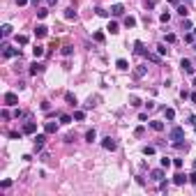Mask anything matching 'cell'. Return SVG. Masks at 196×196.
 Masks as SVG:
<instances>
[{
    "instance_id": "obj_1",
    "label": "cell",
    "mask_w": 196,
    "mask_h": 196,
    "mask_svg": "<svg viewBox=\"0 0 196 196\" xmlns=\"http://www.w3.org/2000/svg\"><path fill=\"white\" fill-rule=\"evenodd\" d=\"M169 139L173 141V143H176V141H182V139H185V129H182V127H173V129H171V134H169Z\"/></svg>"
},
{
    "instance_id": "obj_2",
    "label": "cell",
    "mask_w": 196,
    "mask_h": 196,
    "mask_svg": "<svg viewBox=\"0 0 196 196\" xmlns=\"http://www.w3.org/2000/svg\"><path fill=\"white\" fill-rule=\"evenodd\" d=\"M2 102H5V106H16V104H19V95L16 93H5Z\"/></svg>"
},
{
    "instance_id": "obj_3",
    "label": "cell",
    "mask_w": 196,
    "mask_h": 196,
    "mask_svg": "<svg viewBox=\"0 0 196 196\" xmlns=\"http://www.w3.org/2000/svg\"><path fill=\"white\" fill-rule=\"evenodd\" d=\"M2 56H5V58H21V51H19V49L7 46V44H2Z\"/></svg>"
},
{
    "instance_id": "obj_4",
    "label": "cell",
    "mask_w": 196,
    "mask_h": 196,
    "mask_svg": "<svg viewBox=\"0 0 196 196\" xmlns=\"http://www.w3.org/2000/svg\"><path fill=\"white\" fill-rule=\"evenodd\" d=\"M102 148H104V150H111V152H113V150L118 148V143H115V139L106 136V139H102Z\"/></svg>"
},
{
    "instance_id": "obj_5",
    "label": "cell",
    "mask_w": 196,
    "mask_h": 196,
    "mask_svg": "<svg viewBox=\"0 0 196 196\" xmlns=\"http://www.w3.org/2000/svg\"><path fill=\"white\" fill-rule=\"evenodd\" d=\"M180 67H182V72L189 74V76L194 74V65H191V60H187V58H182V60H180Z\"/></svg>"
},
{
    "instance_id": "obj_6",
    "label": "cell",
    "mask_w": 196,
    "mask_h": 196,
    "mask_svg": "<svg viewBox=\"0 0 196 196\" xmlns=\"http://www.w3.org/2000/svg\"><path fill=\"white\" fill-rule=\"evenodd\" d=\"M28 72H30L32 76H37V74H42V72H44V65L35 60V62H32V65H30V69H28Z\"/></svg>"
},
{
    "instance_id": "obj_7",
    "label": "cell",
    "mask_w": 196,
    "mask_h": 196,
    "mask_svg": "<svg viewBox=\"0 0 196 196\" xmlns=\"http://www.w3.org/2000/svg\"><path fill=\"white\" fill-rule=\"evenodd\" d=\"M44 141H46V132H44V134H37V136H35V150H37V152L44 148Z\"/></svg>"
},
{
    "instance_id": "obj_8",
    "label": "cell",
    "mask_w": 196,
    "mask_h": 196,
    "mask_svg": "<svg viewBox=\"0 0 196 196\" xmlns=\"http://www.w3.org/2000/svg\"><path fill=\"white\" fill-rule=\"evenodd\" d=\"M150 178H152V180H164V166H162V169H152L150 171Z\"/></svg>"
},
{
    "instance_id": "obj_9",
    "label": "cell",
    "mask_w": 196,
    "mask_h": 196,
    "mask_svg": "<svg viewBox=\"0 0 196 196\" xmlns=\"http://www.w3.org/2000/svg\"><path fill=\"white\" fill-rule=\"evenodd\" d=\"M49 35V28L46 26H37L35 28V37H37V39H42V37H46Z\"/></svg>"
},
{
    "instance_id": "obj_10",
    "label": "cell",
    "mask_w": 196,
    "mask_h": 196,
    "mask_svg": "<svg viewBox=\"0 0 196 196\" xmlns=\"http://www.w3.org/2000/svg\"><path fill=\"white\" fill-rule=\"evenodd\" d=\"M115 67H118L120 72H127V69H129V62L125 60V58H118V60H115Z\"/></svg>"
},
{
    "instance_id": "obj_11",
    "label": "cell",
    "mask_w": 196,
    "mask_h": 196,
    "mask_svg": "<svg viewBox=\"0 0 196 196\" xmlns=\"http://www.w3.org/2000/svg\"><path fill=\"white\" fill-rule=\"evenodd\" d=\"M44 132H46V134H56L58 132V122H44Z\"/></svg>"
},
{
    "instance_id": "obj_12",
    "label": "cell",
    "mask_w": 196,
    "mask_h": 196,
    "mask_svg": "<svg viewBox=\"0 0 196 196\" xmlns=\"http://www.w3.org/2000/svg\"><path fill=\"white\" fill-rule=\"evenodd\" d=\"M187 180H189V176H185V173H176V176H173V182H176V185H185Z\"/></svg>"
},
{
    "instance_id": "obj_13",
    "label": "cell",
    "mask_w": 196,
    "mask_h": 196,
    "mask_svg": "<svg viewBox=\"0 0 196 196\" xmlns=\"http://www.w3.org/2000/svg\"><path fill=\"white\" fill-rule=\"evenodd\" d=\"M111 14H113V16H122L125 14V7L120 5V2H115V5L111 7Z\"/></svg>"
},
{
    "instance_id": "obj_14",
    "label": "cell",
    "mask_w": 196,
    "mask_h": 196,
    "mask_svg": "<svg viewBox=\"0 0 196 196\" xmlns=\"http://www.w3.org/2000/svg\"><path fill=\"white\" fill-rule=\"evenodd\" d=\"M37 132V125L35 122H26L23 125V134H35Z\"/></svg>"
},
{
    "instance_id": "obj_15",
    "label": "cell",
    "mask_w": 196,
    "mask_h": 196,
    "mask_svg": "<svg viewBox=\"0 0 196 196\" xmlns=\"http://www.w3.org/2000/svg\"><path fill=\"white\" fill-rule=\"evenodd\" d=\"M145 72H148V67H145V65H139V67L134 69V76H136V78H143Z\"/></svg>"
},
{
    "instance_id": "obj_16",
    "label": "cell",
    "mask_w": 196,
    "mask_h": 196,
    "mask_svg": "<svg viewBox=\"0 0 196 196\" xmlns=\"http://www.w3.org/2000/svg\"><path fill=\"white\" fill-rule=\"evenodd\" d=\"M150 127L155 129V132H164V122H159V120H152V122H150Z\"/></svg>"
},
{
    "instance_id": "obj_17",
    "label": "cell",
    "mask_w": 196,
    "mask_h": 196,
    "mask_svg": "<svg viewBox=\"0 0 196 196\" xmlns=\"http://www.w3.org/2000/svg\"><path fill=\"white\" fill-rule=\"evenodd\" d=\"M95 139H97V132H95V129H88V132H85V141H88V143H93Z\"/></svg>"
},
{
    "instance_id": "obj_18",
    "label": "cell",
    "mask_w": 196,
    "mask_h": 196,
    "mask_svg": "<svg viewBox=\"0 0 196 196\" xmlns=\"http://www.w3.org/2000/svg\"><path fill=\"white\" fill-rule=\"evenodd\" d=\"M0 35H2V37H9L12 35V26H9V23H5V26L0 28Z\"/></svg>"
},
{
    "instance_id": "obj_19",
    "label": "cell",
    "mask_w": 196,
    "mask_h": 196,
    "mask_svg": "<svg viewBox=\"0 0 196 196\" xmlns=\"http://www.w3.org/2000/svg\"><path fill=\"white\" fill-rule=\"evenodd\" d=\"M65 19H67V21H76V12H74L72 7H69V9H65Z\"/></svg>"
},
{
    "instance_id": "obj_20",
    "label": "cell",
    "mask_w": 196,
    "mask_h": 196,
    "mask_svg": "<svg viewBox=\"0 0 196 196\" xmlns=\"http://www.w3.org/2000/svg\"><path fill=\"white\" fill-rule=\"evenodd\" d=\"M122 23H125L127 28H134V26H136V19H134V16H125V21H122Z\"/></svg>"
},
{
    "instance_id": "obj_21",
    "label": "cell",
    "mask_w": 196,
    "mask_h": 196,
    "mask_svg": "<svg viewBox=\"0 0 196 196\" xmlns=\"http://www.w3.org/2000/svg\"><path fill=\"white\" fill-rule=\"evenodd\" d=\"M134 53H141V56L145 53V49H143V42H134Z\"/></svg>"
},
{
    "instance_id": "obj_22",
    "label": "cell",
    "mask_w": 196,
    "mask_h": 196,
    "mask_svg": "<svg viewBox=\"0 0 196 196\" xmlns=\"http://www.w3.org/2000/svg\"><path fill=\"white\" fill-rule=\"evenodd\" d=\"M143 56H145V58H148V60H150V62H162V58H159V56H155V53H148V51H145V53H143Z\"/></svg>"
},
{
    "instance_id": "obj_23",
    "label": "cell",
    "mask_w": 196,
    "mask_h": 196,
    "mask_svg": "<svg viewBox=\"0 0 196 196\" xmlns=\"http://www.w3.org/2000/svg\"><path fill=\"white\" fill-rule=\"evenodd\" d=\"M32 56H35V58H42V56H44V46H39V44H37V46L32 49Z\"/></svg>"
},
{
    "instance_id": "obj_24",
    "label": "cell",
    "mask_w": 196,
    "mask_h": 196,
    "mask_svg": "<svg viewBox=\"0 0 196 196\" xmlns=\"http://www.w3.org/2000/svg\"><path fill=\"white\" fill-rule=\"evenodd\" d=\"M108 32H111V35H115V32H118V23H115V21H108V28H106Z\"/></svg>"
},
{
    "instance_id": "obj_25",
    "label": "cell",
    "mask_w": 196,
    "mask_h": 196,
    "mask_svg": "<svg viewBox=\"0 0 196 196\" xmlns=\"http://www.w3.org/2000/svg\"><path fill=\"white\" fill-rule=\"evenodd\" d=\"M72 120H74V115H67V113H62V115H60V122H62V125H69Z\"/></svg>"
},
{
    "instance_id": "obj_26",
    "label": "cell",
    "mask_w": 196,
    "mask_h": 196,
    "mask_svg": "<svg viewBox=\"0 0 196 196\" xmlns=\"http://www.w3.org/2000/svg\"><path fill=\"white\" fill-rule=\"evenodd\" d=\"M178 14H180L182 19H187V14H189V9H187L185 5H178Z\"/></svg>"
},
{
    "instance_id": "obj_27",
    "label": "cell",
    "mask_w": 196,
    "mask_h": 196,
    "mask_svg": "<svg viewBox=\"0 0 196 196\" xmlns=\"http://www.w3.org/2000/svg\"><path fill=\"white\" fill-rule=\"evenodd\" d=\"M16 44L26 46V44H28V37H26V35H16Z\"/></svg>"
},
{
    "instance_id": "obj_28",
    "label": "cell",
    "mask_w": 196,
    "mask_h": 196,
    "mask_svg": "<svg viewBox=\"0 0 196 196\" xmlns=\"http://www.w3.org/2000/svg\"><path fill=\"white\" fill-rule=\"evenodd\" d=\"M93 37H95V42H99V44H104V39H106V37H104V32H99V30L95 32Z\"/></svg>"
},
{
    "instance_id": "obj_29",
    "label": "cell",
    "mask_w": 196,
    "mask_h": 196,
    "mask_svg": "<svg viewBox=\"0 0 196 196\" xmlns=\"http://www.w3.org/2000/svg\"><path fill=\"white\" fill-rule=\"evenodd\" d=\"M65 99H67V104H72V106H76V97H74L72 93H67V95H65Z\"/></svg>"
},
{
    "instance_id": "obj_30",
    "label": "cell",
    "mask_w": 196,
    "mask_h": 196,
    "mask_svg": "<svg viewBox=\"0 0 196 196\" xmlns=\"http://www.w3.org/2000/svg\"><path fill=\"white\" fill-rule=\"evenodd\" d=\"M143 155H155V145H145V148H143Z\"/></svg>"
},
{
    "instance_id": "obj_31",
    "label": "cell",
    "mask_w": 196,
    "mask_h": 196,
    "mask_svg": "<svg viewBox=\"0 0 196 196\" xmlns=\"http://www.w3.org/2000/svg\"><path fill=\"white\" fill-rule=\"evenodd\" d=\"M173 145H176V150H187L189 148V143H182V141H176Z\"/></svg>"
},
{
    "instance_id": "obj_32",
    "label": "cell",
    "mask_w": 196,
    "mask_h": 196,
    "mask_svg": "<svg viewBox=\"0 0 196 196\" xmlns=\"http://www.w3.org/2000/svg\"><path fill=\"white\" fill-rule=\"evenodd\" d=\"M72 53H74V46H69V44L62 46V56H72Z\"/></svg>"
},
{
    "instance_id": "obj_33",
    "label": "cell",
    "mask_w": 196,
    "mask_h": 196,
    "mask_svg": "<svg viewBox=\"0 0 196 196\" xmlns=\"http://www.w3.org/2000/svg\"><path fill=\"white\" fill-rule=\"evenodd\" d=\"M171 164H173V159H169V157H162V166H164V169H169Z\"/></svg>"
},
{
    "instance_id": "obj_34",
    "label": "cell",
    "mask_w": 196,
    "mask_h": 196,
    "mask_svg": "<svg viewBox=\"0 0 196 196\" xmlns=\"http://www.w3.org/2000/svg\"><path fill=\"white\" fill-rule=\"evenodd\" d=\"M159 21H162V23H169V21H171V14H169V12H164V14L159 16Z\"/></svg>"
},
{
    "instance_id": "obj_35",
    "label": "cell",
    "mask_w": 196,
    "mask_h": 196,
    "mask_svg": "<svg viewBox=\"0 0 196 196\" xmlns=\"http://www.w3.org/2000/svg\"><path fill=\"white\" fill-rule=\"evenodd\" d=\"M176 118V111H173V108H166V120H173Z\"/></svg>"
},
{
    "instance_id": "obj_36",
    "label": "cell",
    "mask_w": 196,
    "mask_h": 196,
    "mask_svg": "<svg viewBox=\"0 0 196 196\" xmlns=\"http://www.w3.org/2000/svg\"><path fill=\"white\" fill-rule=\"evenodd\" d=\"M46 14H49V9H44V7L37 9V16H39V19H46Z\"/></svg>"
},
{
    "instance_id": "obj_37",
    "label": "cell",
    "mask_w": 196,
    "mask_h": 196,
    "mask_svg": "<svg viewBox=\"0 0 196 196\" xmlns=\"http://www.w3.org/2000/svg\"><path fill=\"white\" fill-rule=\"evenodd\" d=\"M129 104H132V106H141V99L139 97H129Z\"/></svg>"
},
{
    "instance_id": "obj_38",
    "label": "cell",
    "mask_w": 196,
    "mask_h": 196,
    "mask_svg": "<svg viewBox=\"0 0 196 196\" xmlns=\"http://www.w3.org/2000/svg\"><path fill=\"white\" fill-rule=\"evenodd\" d=\"M134 134H136V136H143V134H145V127H143V125H141V127H136Z\"/></svg>"
},
{
    "instance_id": "obj_39",
    "label": "cell",
    "mask_w": 196,
    "mask_h": 196,
    "mask_svg": "<svg viewBox=\"0 0 196 196\" xmlns=\"http://www.w3.org/2000/svg\"><path fill=\"white\" fill-rule=\"evenodd\" d=\"M166 51H169V49H166L164 44H159V46H157V53H159V56H166Z\"/></svg>"
},
{
    "instance_id": "obj_40",
    "label": "cell",
    "mask_w": 196,
    "mask_h": 196,
    "mask_svg": "<svg viewBox=\"0 0 196 196\" xmlns=\"http://www.w3.org/2000/svg\"><path fill=\"white\" fill-rule=\"evenodd\" d=\"M83 118H85V113H83V111H76V113H74V120H78V122H81Z\"/></svg>"
},
{
    "instance_id": "obj_41",
    "label": "cell",
    "mask_w": 196,
    "mask_h": 196,
    "mask_svg": "<svg viewBox=\"0 0 196 196\" xmlns=\"http://www.w3.org/2000/svg\"><path fill=\"white\" fill-rule=\"evenodd\" d=\"M95 12H97V16H108V14H111V12H106V9H102V7H97V9H95Z\"/></svg>"
},
{
    "instance_id": "obj_42",
    "label": "cell",
    "mask_w": 196,
    "mask_h": 196,
    "mask_svg": "<svg viewBox=\"0 0 196 196\" xmlns=\"http://www.w3.org/2000/svg\"><path fill=\"white\" fill-rule=\"evenodd\" d=\"M23 136V132H9V139H21Z\"/></svg>"
},
{
    "instance_id": "obj_43",
    "label": "cell",
    "mask_w": 196,
    "mask_h": 196,
    "mask_svg": "<svg viewBox=\"0 0 196 196\" xmlns=\"http://www.w3.org/2000/svg\"><path fill=\"white\" fill-rule=\"evenodd\" d=\"M0 187H2V189H9V187H12V180H2V182H0Z\"/></svg>"
},
{
    "instance_id": "obj_44",
    "label": "cell",
    "mask_w": 196,
    "mask_h": 196,
    "mask_svg": "<svg viewBox=\"0 0 196 196\" xmlns=\"http://www.w3.org/2000/svg\"><path fill=\"white\" fill-rule=\"evenodd\" d=\"M42 111H51V102H42Z\"/></svg>"
},
{
    "instance_id": "obj_45",
    "label": "cell",
    "mask_w": 196,
    "mask_h": 196,
    "mask_svg": "<svg viewBox=\"0 0 196 196\" xmlns=\"http://www.w3.org/2000/svg\"><path fill=\"white\" fill-rule=\"evenodd\" d=\"M182 28H185V30H194V28H191V23H189V21H187V19L182 21Z\"/></svg>"
},
{
    "instance_id": "obj_46",
    "label": "cell",
    "mask_w": 196,
    "mask_h": 196,
    "mask_svg": "<svg viewBox=\"0 0 196 196\" xmlns=\"http://www.w3.org/2000/svg\"><path fill=\"white\" fill-rule=\"evenodd\" d=\"M166 42H169V44H173V42H176V35H173V32H169V35H166Z\"/></svg>"
},
{
    "instance_id": "obj_47",
    "label": "cell",
    "mask_w": 196,
    "mask_h": 196,
    "mask_svg": "<svg viewBox=\"0 0 196 196\" xmlns=\"http://www.w3.org/2000/svg\"><path fill=\"white\" fill-rule=\"evenodd\" d=\"M180 97H182V99H189L191 95H189V90H180Z\"/></svg>"
},
{
    "instance_id": "obj_48",
    "label": "cell",
    "mask_w": 196,
    "mask_h": 196,
    "mask_svg": "<svg viewBox=\"0 0 196 196\" xmlns=\"http://www.w3.org/2000/svg\"><path fill=\"white\" fill-rule=\"evenodd\" d=\"M194 39H196L194 32H187V35H185V42H194Z\"/></svg>"
},
{
    "instance_id": "obj_49",
    "label": "cell",
    "mask_w": 196,
    "mask_h": 196,
    "mask_svg": "<svg viewBox=\"0 0 196 196\" xmlns=\"http://www.w3.org/2000/svg\"><path fill=\"white\" fill-rule=\"evenodd\" d=\"M159 189H162V191H166V189H169V182H164V180H159Z\"/></svg>"
},
{
    "instance_id": "obj_50",
    "label": "cell",
    "mask_w": 196,
    "mask_h": 196,
    "mask_svg": "<svg viewBox=\"0 0 196 196\" xmlns=\"http://www.w3.org/2000/svg\"><path fill=\"white\" fill-rule=\"evenodd\" d=\"M155 7V0H145V9H152Z\"/></svg>"
},
{
    "instance_id": "obj_51",
    "label": "cell",
    "mask_w": 196,
    "mask_h": 196,
    "mask_svg": "<svg viewBox=\"0 0 196 196\" xmlns=\"http://www.w3.org/2000/svg\"><path fill=\"white\" fill-rule=\"evenodd\" d=\"M173 166H176V169H182V159H173Z\"/></svg>"
},
{
    "instance_id": "obj_52",
    "label": "cell",
    "mask_w": 196,
    "mask_h": 196,
    "mask_svg": "<svg viewBox=\"0 0 196 196\" xmlns=\"http://www.w3.org/2000/svg\"><path fill=\"white\" fill-rule=\"evenodd\" d=\"M28 2H30V0H16V5H19V7H26Z\"/></svg>"
},
{
    "instance_id": "obj_53",
    "label": "cell",
    "mask_w": 196,
    "mask_h": 196,
    "mask_svg": "<svg viewBox=\"0 0 196 196\" xmlns=\"http://www.w3.org/2000/svg\"><path fill=\"white\" fill-rule=\"evenodd\" d=\"M187 122H189V125H194V127H196V115H189V120H187Z\"/></svg>"
},
{
    "instance_id": "obj_54",
    "label": "cell",
    "mask_w": 196,
    "mask_h": 196,
    "mask_svg": "<svg viewBox=\"0 0 196 196\" xmlns=\"http://www.w3.org/2000/svg\"><path fill=\"white\" fill-rule=\"evenodd\" d=\"M189 182H194V185H196V171H194V173H189Z\"/></svg>"
},
{
    "instance_id": "obj_55",
    "label": "cell",
    "mask_w": 196,
    "mask_h": 196,
    "mask_svg": "<svg viewBox=\"0 0 196 196\" xmlns=\"http://www.w3.org/2000/svg\"><path fill=\"white\" fill-rule=\"evenodd\" d=\"M189 99H191V102H194V104H196V93H194V95H191V97H189Z\"/></svg>"
},
{
    "instance_id": "obj_56",
    "label": "cell",
    "mask_w": 196,
    "mask_h": 196,
    "mask_svg": "<svg viewBox=\"0 0 196 196\" xmlns=\"http://www.w3.org/2000/svg\"><path fill=\"white\" fill-rule=\"evenodd\" d=\"M46 2H49V5H56V2H58V0H46Z\"/></svg>"
},
{
    "instance_id": "obj_57",
    "label": "cell",
    "mask_w": 196,
    "mask_h": 196,
    "mask_svg": "<svg viewBox=\"0 0 196 196\" xmlns=\"http://www.w3.org/2000/svg\"><path fill=\"white\" fill-rule=\"evenodd\" d=\"M169 2H171V5H178V0H169Z\"/></svg>"
},
{
    "instance_id": "obj_58",
    "label": "cell",
    "mask_w": 196,
    "mask_h": 196,
    "mask_svg": "<svg viewBox=\"0 0 196 196\" xmlns=\"http://www.w3.org/2000/svg\"><path fill=\"white\" fill-rule=\"evenodd\" d=\"M194 37H196V28H194Z\"/></svg>"
},
{
    "instance_id": "obj_59",
    "label": "cell",
    "mask_w": 196,
    "mask_h": 196,
    "mask_svg": "<svg viewBox=\"0 0 196 196\" xmlns=\"http://www.w3.org/2000/svg\"><path fill=\"white\" fill-rule=\"evenodd\" d=\"M194 85H196V78H194Z\"/></svg>"
}]
</instances>
